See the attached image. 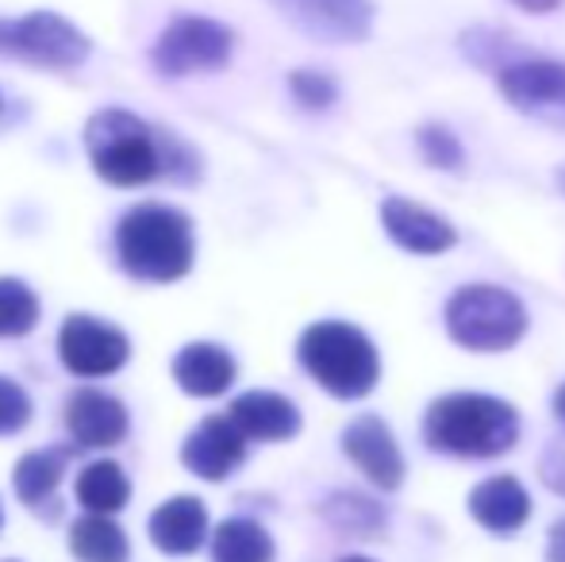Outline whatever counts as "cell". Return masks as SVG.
I'll use <instances>...</instances> for the list:
<instances>
[{"instance_id": "obj_1", "label": "cell", "mask_w": 565, "mask_h": 562, "mask_svg": "<svg viewBox=\"0 0 565 562\" xmlns=\"http://www.w3.org/2000/svg\"><path fill=\"white\" fill-rule=\"evenodd\" d=\"M431 450L454 458H497L520 443V413L489 393H447L424 416Z\"/></svg>"}, {"instance_id": "obj_2", "label": "cell", "mask_w": 565, "mask_h": 562, "mask_svg": "<svg viewBox=\"0 0 565 562\" xmlns=\"http://www.w3.org/2000/svg\"><path fill=\"white\" fill-rule=\"evenodd\" d=\"M116 255L139 282H178L193 271V224L170 204H135L116 227Z\"/></svg>"}, {"instance_id": "obj_3", "label": "cell", "mask_w": 565, "mask_h": 562, "mask_svg": "<svg viewBox=\"0 0 565 562\" xmlns=\"http://www.w3.org/2000/svg\"><path fill=\"white\" fill-rule=\"evenodd\" d=\"M300 367L339 401H358L377 390L381 354L362 328L347 320H320L300 336Z\"/></svg>"}, {"instance_id": "obj_4", "label": "cell", "mask_w": 565, "mask_h": 562, "mask_svg": "<svg viewBox=\"0 0 565 562\" xmlns=\"http://www.w3.org/2000/svg\"><path fill=\"white\" fill-rule=\"evenodd\" d=\"M85 147L89 162L108 185L131 189L147 185L158 173H166L162 139L147 128L135 113L124 108H105L85 124Z\"/></svg>"}, {"instance_id": "obj_5", "label": "cell", "mask_w": 565, "mask_h": 562, "mask_svg": "<svg viewBox=\"0 0 565 562\" xmlns=\"http://www.w3.org/2000/svg\"><path fill=\"white\" fill-rule=\"evenodd\" d=\"M443 320H447V336L454 343L477 354L508 351L527 331V312H523L520 297L489 282L461 285L447 300Z\"/></svg>"}, {"instance_id": "obj_6", "label": "cell", "mask_w": 565, "mask_h": 562, "mask_svg": "<svg viewBox=\"0 0 565 562\" xmlns=\"http://www.w3.org/2000/svg\"><path fill=\"white\" fill-rule=\"evenodd\" d=\"M0 54L39 70H77L93 54V43L66 15L28 12L0 20Z\"/></svg>"}, {"instance_id": "obj_7", "label": "cell", "mask_w": 565, "mask_h": 562, "mask_svg": "<svg viewBox=\"0 0 565 562\" xmlns=\"http://www.w3.org/2000/svg\"><path fill=\"white\" fill-rule=\"evenodd\" d=\"M235 54V31L209 15H173L158 35L150 62L162 77H189L224 70Z\"/></svg>"}, {"instance_id": "obj_8", "label": "cell", "mask_w": 565, "mask_h": 562, "mask_svg": "<svg viewBox=\"0 0 565 562\" xmlns=\"http://www.w3.org/2000/svg\"><path fill=\"white\" fill-rule=\"evenodd\" d=\"M497 89L515 113L551 128H565V62L520 54L497 70Z\"/></svg>"}, {"instance_id": "obj_9", "label": "cell", "mask_w": 565, "mask_h": 562, "mask_svg": "<svg viewBox=\"0 0 565 562\" xmlns=\"http://www.w3.org/2000/svg\"><path fill=\"white\" fill-rule=\"evenodd\" d=\"M266 4L316 43H365L373 31V0H266Z\"/></svg>"}, {"instance_id": "obj_10", "label": "cell", "mask_w": 565, "mask_h": 562, "mask_svg": "<svg viewBox=\"0 0 565 562\" xmlns=\"http://www.w3.org/2000/svg\"><path fill=\"white\" fill-rule=\"evenodd\" d=\"M131 354L127 336L113 324H100L97 316H70L58 336V359L77 378L116 374Z\"/></svg>"}, {"instance_id": "obj_11", "label": "cell", "mask_w": 565, "mask_h": 562, "mask_svg": "<svg viewBox=\"0 0 565 562\" xmlns=\"http://www.w3.org/2000/svg\"><path fill=\"white\" fill-rule=\"evenodd\" d=\"M342 450L347 458L373 481L377 489L393 494L404 481V455L396 447V435L388 432V424L381 416L365 413L342 432Z\"/></svg>"}, {"instance_id": "obj_12", "label": "cell", "mask_w": 565, "mask_h": 562, "mask_svg": "<svg viewBox=\"0 0 565 562\" xmlns=\"http://www.w3.org/2000/svg\"><path fill=\"white\" fill-rule=\"evenodd\" d=\"M381 227L408 255H443V251H450L458 243V232H454L447 216L408 201V197H388L381 204Z\"/></svg>"}, {"instance_id": "obj_13", "label": "cell", "mask_w": 565, "mask_h": 562, "mask_svg": "<svg viewBox=\"0 0 565 562\" xmlns=\"http://www.w3.org/2000/svg\"><path fill=\"white\" fill-rule=\"evenodd\" d=\"M246 458V435L231 416H209L193 427V435L181 447V463L204 481H224Z\"/></svg>"}, {"instance_id": "obj_14", "label": "cell", "mask_w": 565, "mask_h": 562, "mask_svg": "<svg viewBox=\"0 0 565 562\" xmlns=\"http://www.w3.org/2000/svg\"><path fill=\"white\" fill-rule=\"evenodd\" d=\"M469 517L492 536H512L531 520V497L512 474H497L484 478L481 486L469 494Z\"/></svg>"}, {"instance_id": "obj_15", "label": "cell", "mask_w": 565, "mask_h": 562, "mask_svg": "<svg viewBox=\"0 0 565 562\" xmlns=\"http://www.w3.org/2000/svg\"><path fill=\"white\" fill-rule=\"evenodd\" d=\"M227 416L238 424V432H243L246 439H262V443H285L300 432L297 405H292L289 397H281V393H266V390L235 397Z\"/></svg>"}, {"instance_id": "obj_16", "label": "cell", "mask_w": 565, "mask_h": 562, "mask_svg": "<svg viewBox=\"0 0 565 562\" xmlns=\"http://www.w3.org/2000/svg\"><path fill=\"white\" fill-rule=\"evenodd\" d=\"M66 427L82 447H116L127 435V409L97 390H77L66 405Z\"/></svg>"}, {"instance_id": "obj_17", "label": "cell", "mask_w": 565, "mask_h": 562, "mask_svg": "<svg viewBox=\"0 0 565 562\" xmlns=\"http://www.w3.org/2000/svg\"><path fill=\"white\" fill-rule=\"evenodd\" d=\"M150 540L166 555H193L209 540V512L201 497H173L150 517Z\"/></svg>"}, {"instance_id": "obj_18", "label": "cell", "mask_w": 565, "mask_h": 562, "mask_svg": "<svg viewBox=\"0 0 565 562\" xmlns=\"http://www.w3.org/2000/svg\"><path fill=\"white\" fill-rule=\"evenodd\" d=\"M173 382L189 397H220L235 382V359L216 343H189L173 359Z\"/></svg>"}, {"instance_id": "obj_19", "label": "cell", "mask_w": 565, "mask_h": 562, "mask_svg": "<svg viewBox=\"0 0 565 562\" xmlns=\"http://www.w3.org/2000/svg\"><path fill=\"white\" fill-rule=\"evenodd\" d=\"M320 517L328 520L339 536H350V540H377L388 524V512L362 494H331L328 501L320 505Z\"/></svg>"}, {"instance_id": "obj_20", "label": "cell", "mask_w": 565, "mask_h": 562, "mask_svg": "<svg viewBox=\"0 0 565 562\" xmlns=\"http://www.w3.org/2000/svg\"><path fill=\"white\" fill-rule=\"evenodd\" d=\"M212 562H274V540L258 520L231 517L212 536Z\"/></svg>"}, {"instance_id": "obj_21", "label": "cell", "mask_w": 565, "mask_h": 562, "mask_svg": "<svg viewBox=\"0 0 565 562\" xmlns=\"http://www.w3.org/2000/svg\"><path fill=\"white\" fill-rule=\"evenodd\" d=\"M70 551L82 562H127V555H131L124 528L100 517V512H89L70 528Z\"/></svg>"}, {"instance_id": "obj_22", "label": "cell", "mask_w": 565, "mask_h": 562, "mask_svg": "<svg viewBox=\"0 0 565 562\" xmlns=\"http://www.w3.org/2000/svg\"><path fill=\"white\" fill-rule=\"evenodd\" d=\"M127 497H131V481H127V474L119 470L116 463H108V458L89 463L82 470V478H77V501H82L85 512L108 517V512L124 509Z\"/></svg>"}, {"instance_id": "obj_23", "label": "cell", "mask_w": 565, "mask_h": 562, "mask_svg": "<svg viewBox=\"0 0 565 562\" xmlns=\"http://www.w3.org/2000/svg\"><path fill=\"white\" fill-rule=\"evenodd\" d=\"M70 450H35V455H23L15 463V494L23 497V505L39 509L46 505V497L58 489L62 481V466H66Z\"/></svg>"}, {"instance_id": "obj_24", "label": "cell", "mask_w": 565, "mask_h": 562, "mask_svg": "<svg viewBox=\"0 0 565 562\" xmlns=\"http://www.w3.org/2000/svg\"><path fill=\"white\" fill-rule=\"evenodd\" d=\"M35 324H39L35 293L15 278H0V339L28 336Z\"/></svg>"}, {"instance_id": "obj_25", "label": "cell", "mask_w": 565, "mask_h": 562, "mask_svg": "<svg viewBox=\"0 0 565 562\" xmlns=\"http://www.w3.org/2000/svg\"><path fill=\"white\" fill-rule=\"evenodd\" d=\"M416 147L419 155H424L427 166H435V170H447V173H458L461 166H466V147H461V139L454 136L447 124H424V128L416 131Z\"/></svg>"}, {"instance_id": "obj_26", "label": "cell", "mask_w": 565, "mask_h": 562, "mask_svg": "<svg viewBox=\"0 0 565 562\" xmlns=\"http://www.w3.org/2000/svg\"><path fill=\"white\" fill-rule=\"evenodd\" d=\"M289 93L305 113H328L339 100V82L331 74H320V70H292Z\"/></svg>"}, {"instance_id": "obj_27", "label": "cell", "mask_w": 565, "mask_h": 562, "mask_svg": "<svg viewBox=\"0 0 565 562\" xmlns=\"http://www.w3.org/2000/svg\"><path fill=\"white\" fill-rule=\"evenodd\" d=\"M461 54H466L473 66H484V70H500L512 59H520V51H515L504 35H497V31H489V28L466 31V35H461Z\"/></svg>"}, {"instance_id": "obj_28", "label": "cell", "mask_w": 565, "mask_h": 562, "mask_svg": "<svg viewBox=\"0 0 565 562\" xmlns=\"http://www.w3.org/2000/svg\"><path fill=\"white\" fill-rule=\"evenodd\" d=\"M31 421V401L12 378H0V435H15Z\"/></svg>"}, {"instance_id": "obj_29", "label": "cell", "mask_w": 565, "mask_h": 562, "mask_svg": "<svg viewBox=\"0 0 565 562\" xmlns=\"http://www.w3.org/2000/svg\"><path fill=\"white\" fill-rule=\"evenodd\" d=\"M539 478H543V486L551 494L565 497V435L546 443L543 458H539Z\"/></svg>"}, {"instance_id": "obj_30", "label": "cell", "mask_w": 565, "mask_h": 562, "mask_svg": "<svg viewBox=\"0 0 565 562\" xmlns=\"http://www.w3.org/2000/svg\"><path fill=\"white\" fill-rule=\"evenodd\" d=\"M546 559H551V562H565V517L554 520L551 540H546Z\"/></svg>"}, {"instance_id": "obj_31", "label": "cell", "mask_w": 565, "mask_h": 562, "mask_svg": "<svg viewBox=\"0 0 565 562\" xmlns=\"http://www.w3.org/2000/svg\"><path fill=\"white\" fill-rule=\"evenodd\" d=\"M520 12H531V15H546V12H558L565 8V0H512Z\"/></svg>"}, {"instance_id": "obj_32", "label": "cell", "mask_w": 565, "mask_h": 562, "mask_svg": "<svg viewBox=\"0 0 565 562\" xmlns=\"http://www.w3.org/2000/svg\"><path fill=\"white\" fill-rule=\"evenodd\" d=\"M554 416L565 424V382L558 385V393H554Z\"/></svg>"}, {"instance_id": "obj_33", "label": "cell", "mask_w": 565, "mask_h": 562, "mask_svg": "<svg viewBox=\"0 0 565 562\" xmlns=\"http://www.w3.org/2000/svg\"><path fill=\"white\" fill-rule=\"evenodd\" d=\"M339 562H373V559H362V555H347V559H339Z\"/></svg>"}, {"instance_id": "obj_34", "label": "cell", "mask_w": 565, "mask_h": 562, "mask_svg": "<svg viewBox=\"0 0 565 562\" xmlns=\"http://www.w3.org/2000/svg\"><path fill=\"white\" fill-rule=\"evenodd\" d=\"M558 185H562V193H565V166L558 170Z\"/></svg>"}, {"instance_id": "obj_35", "label": "cell", "mask_w": 565, "mask_h": 562, "mask_svg": "<svg viewBox=\"0 0 565 562\" xmlns=\"http://www.w3.org/2000/svg\"><path fill=\"white\" fill-rule=\"evenodd\" d=\"M0 524H4V512H0Z\"/></svg>"}]
</instances>
